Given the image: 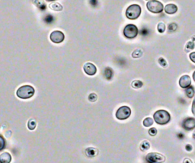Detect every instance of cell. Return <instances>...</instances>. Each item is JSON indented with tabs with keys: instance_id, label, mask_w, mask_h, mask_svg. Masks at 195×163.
Instances as JSON below:
<instances>
[{
	"instance_id": "cell-1",
	"label": "cell",
	"mask_w": 195,
	"mask_h": 163,
	"mask_svg": "<svg viewBox=\"0 0 195 163\" xmlns=\"http://www.w3.org/2000/svg\"><path fill=\"white\" fill-rule=\"evenodd\" d=\"M153 120L159 125L167 124L171 120V115L166 111L158 110L153 115Z\"/></svg>"
},
{
	"instance_id": "cell-2",
	"label": "cell",
	"mask_w": 195,
	"mask_h": 163,
	"mask_svg": "<svg viewBox=\"0 0 195 163\" xmlns=\"http://www.w3.org/2000/svg\"><path fill=\"white\" fill-rule=\"evenodd\" d=\"M35 90L31 86L25 85L21 86L19 89L17 90L16 95L21 99H28L31 98L34 95Z\"/></svg>"
},
{
	"instance_id": "cell-3",
	"label": "cell",
	"mask_w": 195,
	"mask_h": 163,
	"mask_svg": "<svg viewBox=\"0 0 195 163\" xmlns=\"http://www.w3.org/2000/svg\"><path fill=\"white\" fill-rule=\"evenodd\" d=\"M141 15V7L139 5L134 4L130 6L126 10V16L128 19L135 20Z\"/></svg>"
},
{
	"instance_id": "cell-4",
	"label": "cell",
	"mask_w": 195,
	"mask_h": 163,
	"mask_svg": "<svg viewBox=\"0 0 195 163\" xmlns=\"http://www.w3.org/2000/svg\"><path fill=\"white\" fill-rule=\"evenodd\" d=\"M146 8L152 13H161L164 9V6L161 2L157 0H150L146 3Z\"/></svg>"
},
{
	"instance_id": "cell-5",
	"label": "cell",
	"mask_w": 195,
	"mask_h": 163,
	"mask_svg": "<svg viewBox=\"0 0 195 163\" xmlns=\"http://www.w3.org/2000/svg\"><path fill=\"white\" fill-rule=\"evenodd\" d=\"M138 28L136 25L133 24H129L126 25L125 28H123V35L124 37L128 39L135 38L138 35Z\"/></svg>"
},
{
	"instance_id": "cell-6",
	"label": "cell",
	"mask_w": 195,
	"mask_h": 163,
	"mask_svg": "<svg viewBox=\"0 0 195 163\" xmlns=\"http://www.w3.org/2000/svg\"><path fill=\"white\" fill-rule=\"evenodd\" d=\"M146 160L149 163H163L165 161V157L158 153H150L146 156Z\"/></svg>"
},
{
	"instance_id": "cell-7",
	"label": "cell",
	"mask_w": 195,
	"mask_h": 163,
	"mask_svg": "<svg viewBox=\"0 0 195 163\" xmlns=\"http://www.w3.org/2000/svg\"><path fill=\"white\" fill-rule=\"evenodd\" d=\"M131 114V110L127 106H122L117 109L116 112V117L118 120H123L127 119Z\"/></svg>"
},
{
	"instance_id": "cell-8",
	"label": "cell",
	"mask_w": 195,
	"mask_h": 163,
	"mask_svg": "<svg viewBox=\"0 0 195 163\" xmlns=\"http://www.w3.org/2000/svg\"><path fill=\"white\" fill-rule=\"evenodd\" d=\"M50 39L53 43L60 44L64 41L65 35L62 31H54L50 35Z\"/></svg>"
},
{
	"instance_id": "cell-9",
	"label": "cell",
	"mask_w": 195,
	"mask_h": 163,
	"mask_svg": "<svg viewBox=\"0 0 195 163\" xmlns=\"http://www.w3.org/2000/svg\"><path fill=\"white\" fill-rule=\"evenodd\" d=\"M183 128L186 131H191L195 128V118L187 117L185 119L182 123Z\"/></svg>"
},
{
	"instance_id": "cell-10",
	"label": "cell",
	"mask_w": 195,
	"mask_h": 163,
	"mask_svg": "<svg viewBox=\"0 0 195 163\" xmlns=\"http://www.w3.org/2000/svg\"><path fill=\"white\" fill-rule=\"evenodd\" d=\"M84 72L88 75H94L97 73L96 66L92 63H86L83 66Z\"/></svg>"
},
{
	"instance_id": "cell-11",
	"label": "cell",
	"mask_w": 195,
	"mask_h": 163,
	"mask_svg": "<svg viewBox=\"0 0 195 163\" xmlns=\"http://www.w3.org/2000/svg\"><path fill=\"white\" fill-rule=\"evenodd\" d=\"M191 79L190 76L187 75H182L179 79V86L182 88H187L189 86H191Z\"/></svg>"
},
{
	"instance_id": "cell-12",
	"label": "cell",
	"mask_w": 195,
	"mask_h": 163,
	"mask_svg": "<svg viewBox=\"0 0 195 163\" xmlns=\"http://www.w3.org/2000/svg\"><path fill=\"white\" fill-rule=\"evenodd\" d=\"M177 11H178V7L175 4H168L165 6V12L167 14H175L177 12Z\"/></svg>"
},
{
	"instance_id": "cell-13",
	"label": "cell",
	"mask_w": 195,
	"mask_h": 163,
	"mask_svg": "<svg viewBox=\"0 0 195 163\" xmlns=\"http://www.w3.org/2000/svg\"><path fill=\"white\" fill-rule=\"evenodd\" d=\"M12 156L8 153H3L0 155V163H10Z\"/></svg>"
},
{
	"instance_id": "cell-14",
	"label": "cell",
	"mask_w": 195,
	"mask_h": 163,
	"mask_svg": "<svg viewBox=\"0 0 195 163\" xmlns=\"http://www.w3.org/2000/svg\"><path fill=\"white\" fill-rule=\"evenodd\" d=\"M85 154L88 157H94L98 155V154H99V150L95 149V148L89 147V148L85 149Z\"/></svg>"
},
{
	"instance_id": "cell-15",
	"label": "cell",
	"mask_w": 195,
	"mask_h": 163,
	"mask_svg": "<svg viewBox=\"0 0 195 163\" xmlns=\"http://www.w3.org/2000/svg\"><path fill=\"white\" fill-rule=\"evenodd\" d=\"M33 2L34 4L41 11H44L47 8V6L43 0H34Z\"/></svg>"
},
{
	"instance_id": "cell-16",
	"label": "cell",
	"mask_w": 195,
	"mask_h": 163,
	"mask_svg": "<svg viewBox=\"0 0 195 163\" xmlns=\"http://www.w3.org/2000/svg\"><path fill=\"white\" fill-rule=\"evenodd\" d=\"M49 7L50 9L56 11V12H60L63 8V6H62V5L60 4V3H58V2H53L51 4H50Z\"/></svg>"
},
{
	"instance_id": "cell-17",
	"label": "cell",
	"mask_w": 195,
	"mask_h": 163,
	"mask_svg": "<svg viewBox=\"0 0 195 163\" xmlns=\"http://www.w3.org/2000/svg\"><path fill=\"white\" fill-rule=\"evenodd\" d=\"M104 75H105V77L106 78L107 80L111 79V78L113 77L114 75L113 70H112L110 67L105 68V72H104Z\"/></svg>"
},
{
	"instance_id": "cell-18",
	"label": "cell",
	"mask_w": 195,
	"mask_h": 163,
	"mask_svg": "<svg viewBox=\"0 0 195 163\" xmlns=\"http://www.w3.org/2000/svg\"><path fill=\"white\" fill-rule=\"evenodd\" d=\"M194 88L192 86H189L188 88H187L185 90V95H187V98H192L194 96Z\"/></svg>"
},
{
	"instance_id": "cell-19",
	"label": "cell",
	"mask_w": 195,
	"mask_h": 163,
	"mask_svg": "<svg viewBox=\"0 0 195 163\" xmlns=\"http://www.w3.org/2000/svg\"><path fill=\"white\" fill-rule=\"evenodd\" d=\"M140 150L143 151H143L148 150V149L150 148V143L147 140L143 141L141 143V144H140Z\"/></svg>"
},
{
	"instance_id": "cell-20",
	"label": "cell",
	"mask_w": 195,
	"mask_h": 163,
	"mask_svg": "<svg viewBox=\"0 0 195 163\" xmlns=\"http://www.w3.org/2000/svg\"><path fill=\"white\" fill-rule=\"evenodd\" d=\"M36 126H37V123L34 120H33V119L29 120L28 123V127L30 131H34L36 128Z\"/></svg>"
},
{
	"instance_id": "cell-21",
	"label": "cell",
	"mask_w": 195,
	"mask_h": 163,
	"mask_svg": "<svg viewBox=\"0 0 195 163\" xmlns=\"http://www.w3.org/2000/svg\"><path fill=\"white\" fill-rule=\"evenodd\" d=\"M143 124L144 126H146V127H149V126H152L153 124V120H152L151 117H146L143 120Z\"/></svg>"
},
{
	"instance_id": "cell-22",
	"label": "cell",
	"mask_w": 195,
	"mask_h": 163,
	"mask_svg": "<svg viewBox=\"0 0 195 163\" xmlns=\"http://www.w3.org/2000/svg\"><path fill=\"white\" fill-rule=\"evenodd\" d=\"M143 55V51L140 49H136L132 53V57L133 58H140Z\"/></svg>"
},
{
	"instance_id": "cell-23",
	"label": "cell",
	"mask_w": 195,
	"mask_h": 163,
	"mask_svg": "<svg viewBox=\"0 0 195 163\" xmlns=\"http://www.w3.org/2000/svg\"><path fill=\"white\" fill-rule=\"evenodd\" d=\"M143 82L140 80H134L133 82H132V87L134 88H140L143 86Z\"/></svg>"
},
{
	"instance_id": "cell-24",
	"label": "cell",
	"mask_w": 195,
	"mask_h": 163,
	"mask_svg": "<svg viewBox=\"0 0 195 163\" xmlns=\"http://www.w3.org/2000/svg\"><path fill=\"white\" fill-rule=\"evenodd\" d=\"M54 16H52L51 15H47L44 17V21H45L47 24H51V23L54 22Z\"/></svg>"
},
{
	"instance_id": "cell-25",
	"label": "cell",
	"mask_w": 195,
	"mask_h": 163,
	"mask_svg": "<svg viewBox=\"0 0 195 163\" xmlns=\"http://www.w3.org/2000/svg\"><path fill=\"white\" fill-rule=\"evenodd\" d=\"M157 29H158V31L159 33L165 32V25L164 23H158V25H157Z\"/></svg>"
},
{
	"instance_id": "cell-26",
	"label": "cell",
	"mask_w": 195,
	"mask_h": 163,
	"mask_svg": "<svg viewBox=\"0 0 195 163\" xmlns=\"http://www.w3.org/2000/svg\"><path fill=\"white\" fill-rule=\"evenodd\" d=\"M97 98H98V96L95 93H91L89 95H88V100L92 102H94L97 101Z\"/></svg>"
},
{
	"instance_id": "cell-27",
	"label": "cell",
	"mask_w": 195,
	"mask_h": 163,
	"mask_svg": "<svg viewBox=\"0 0 195 163\" xmlns=\"http://www.w3.org/2000/svg\"><path fill=\"white\" fill-rule=\"evenodd\" d=\"M195 47V44L194 43L193 41H189L188 43L186 45V51H187V50H193Z\"/></svg>"
},
{
	"instance_id": "cell-28",
	"label": "cell",
	"mask_w": 195,
	"mask_h": 163,
	"mask_svg": "<svg viewBox=\"0 0 195 163\" xmlns=\"http://www.w3.org/2000/svg\"><path fill=\"white\" fill-rule=\"evenodd\" d=\"M149 134L150 135V136H152V137H154V136H156V134H157V129L155 128V127H152V128H150V130H149Z\"/></svg>"
},
{
	"instance_id": "cell-29",
	"label": "cell",
	"mask_w": 195,
	"mask_h": 163,
	"mask_svg": "<svg viewBox=\"0 0 195 163\" xmlns=\"http://www.w3.org/2000/svg\"><path fill=\"white\" fill-rule=\"evenodd\" d=\"M5 146H6V142H5V140L3 139V137H2L1 136H0V151L4 149Z\"/></svg>"
},
{
	"instance_id": "cell-30",
	"label": "cell",
	"mask_w": 195,
	"mask_h": 163,
	"mask_svg": "<svg viewBox=\"0 0 195 163\" xmlns=\"http://www.w3.org/2000/svg\"><path fill=\"white\" fill-rule=\"evenodd\" d=\"M158 63L162 66V67H166L167 66V63H166V61H165V59L162 58V57L158 59Z\"/></svg>"
},
{
	"instance_id": "cell-31",
	"label": "cell",
	"mask_w": 195,
	"mask_h": 163,
	"mask_svg": "<svg viewBox=\"0 0 195 163\" xmlns=\"http://www.w3.org/2000/svg\"><path fill=\"white\" fill-rule=\"evenodd\" d=\"M177 28H178V26H177V25L176 24H175V23L170 24L169 26H168V29H169V31H175V30H176Z\"/></svg>"
},
{
	"instance_id": "cell-32",
	"label": "cell",
	"mask_w": 195,
	"mask_h": 163,
	"mask_svg": "<svg viewBox=\"0 0 195 163\" xmlns=\"http://www.w3.org/2000/svg\"><path fill=\"white\" fill-rule=\"evenodd\" d=\"M189 57H190V59L191 61L195 63V52H192V53H190Z\"/></svg>"
},
{
	"instance_id": "cell-33",
	"label": "cell",
	"mask_w": 195,
	"mask_h": 163,
	"mask_svg": "<svg viewBox=\"0 0 195 163\" xmlns=\"http://www.w3.org/2000/svg\"><path fill=\"white\" fill-rule=\"evenodd\" d=\"M89 2H90V4L94 7H95L97 5H98V1H97V0H89Z\"/></svg>"
},
{
	"instance_id": "cell-34",
	"label": "cell",
	"mask_w": 195,
	"mask_h": 163,
	"mask_svg": "<svg viewBox=\"0 0 195 163\" xmlns=\"http://www.w3.org/2000/svg\"><path fill=\"white\" fill-rule=\"evenodd\" d=\"M185 149L187 151V152H191L192 150V146L191 144H187L185 146Z\"/></svg>"
},
{
	"instance_id": "cell-35",
	"label": "cell",
	"mask_w": 195,
	"mask_h": 163,
	"mask_svg": "<svg viewBox=\"0 0 195 163\" xmlns=\"http://www.w3.org/2000/svg\"><path fill=\"white\" fill-rule=\"evenodd\" d=\"M191 111H192V113L195 116V98L193 101V103H192V108H191Z\"/></svg>"
},
{
	"instance_id": "cell-36",
	"label": "cell",
	"mask_w": 195,
	"mask_h": 163,
	"mask_svg": "<svg viewBox=\"0 0 195 163\" xmlns=\"http://www.w3.org/2000/svg\"><path fill=\"white\" fill-rule=\"evenodd\" d=\"M183 163H192V161L189 159H185V160L183 161Z\"/></svg>"
},
{
	"instance_id": "cell-37",
	"label": "cell",
	"mask_w": 195,
	"mask_h": 163,
	"mask_svg": "<svg viewBox=\"0 0 195 163\" xmlns=\"http://www.w3.org/2000/svg\"><path fill=\"white\" fill-rule=\"evenodd\" d=\"M178 136L180 139H182L184 137V134H182V133H179V134H178Z\"/></svg>"
},
{
	"instance_id": "cell-38",
	"label": "cell",
	"mask_w": 195,
	"mask_h": 163,
	"mask_svg": "<svg viewBox=\"0 0 195 163\" xmlns=\"http://www.w3.org/2000/svg\"><path fill=\"white\" fill-rule=\"evenodd\" d=\"M193 79L194 80V82H195V71L194 72V73H193Z\"/></svg>"
},
{
	"instance_id": "cell-39",
	"label": "cell",
	"mask_w": 195,
	"mask_h": 163,
	"mask_svg": "<svg viewBox=\"0 0 195 163\" xmlns=\"http://www.w3.org/2000/svg\"><path fill=\"white\" fill-rule=\"evenodd\" d=\"M193 138L195 139V131H194V133H193Z\"/></svg>"
},
{
	"instance_id": "cell-40",
	"label": "cell",
	"mask_w": 195,
	"mask_h": 163,
	"mask_svg": "<svg viewBox=\"0 0 195 163\" xmlns=\"http://www.w3.org/2000/svg\"><path fill=\"white\" fill-rule=\"evenodd\" d=\"M47 1H49V2H52V1H55V0H47Z\"/></svg>"
}]
</instances>
